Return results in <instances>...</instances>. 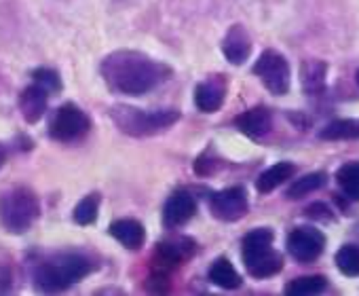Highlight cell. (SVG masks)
<instances>
[{
	"label": "cell",
	"instance_id": "20",
	"mask_svg": "<svg viewBox=\"0 0 359 296\" xmlns=\"http://www.w3.org/2000/svg\"><path fill=\"white\" fill-rule=\"evenodd\" d=\"M336 182L346 197L359 201V163H344L336 172Z\"/></svg>",
	"mask_w": 359,
	"mask_h": 296
},
{
	"label": "cell",
	"instance_id": "15",
	"mask_svg": "<svg viewBox=\"0 0 359 296\" xmlns=\"http://www.w3.org/2000/svg\"><path fill=\"white\" fill-rule=\"evenodd\" d=\"M110 235L123 243L127 250H140L144 245V239H146V231L144 227L137 222V220H131V218H123V220H114L110 224Z\"/></svg>",
	"mask_w": 359,
	"mask_h": 296
},
{
	"label": "cell",
	"instance_id": "1",
	"mask_svg": "<svg viewBox=\"0 0 359 296\" xmlns=\"http://www.w3.org/2000/svg\"><path fill=\"white\" fill-rule=\"evenodd\" d=\"M102 76L116 93L142 95L163 83L169 70L140 51H116L102 62Z\"/></svg>",
	"mask_w": 359,
	"mask_h": 296
},
{
	"label": "cell",
	"instance_id": "13",
	"mask_svg": "<svg viewBox=\"0 0 359 296\" xmlns=\"http://www.w3.org/2000/svg\"><path fill=\"white\" fill-rule=\"evenodd\" d=\"M235 125L239 131H243L250 137H262L271 131V112L264 106H256L235 119Z\"/></svg>",
	"mask_w": 359,
	"mask_h": 296
},
{
	"label": "cell",
	"instance_id": "23",
	"mask_svg": "<svg viewBox=\"0 0 359 296\" xmlns=\"http://www.w3.org/2000/svg\"><path fill=\"white\" fill-rule=\"evenodd\" d=\"M97 212H100V195L91 193L74 208V222H79L83 227L93 224L97 218Z\"/></svg>",
	"mask_w": 359,
	"mask_h": 296
},
{
	"label": "cell",
	"instance_id": "18",
	"mask_svg": "<svg viewBox=\"0 0 359 296\" xmlns=\"http://www.w3.org/2000/svg\"><path fill=\"white\" fill-rule=\"evenodd\" d=\"M321 140H355L359 137V121L355 119H342L325 125L319 133Z\"/></svg>",
	"mask_w": 359,
	"mask_h": 296
},
{
	"label": "cell",
	"instance_id": "24",
	"mask_svg": "<svg viewBox=\"0 0 359 296\" xmlns=\"http://www.w3.org/2000/svg\"><path fill=\"white\" fill-rule=\"evenodd\" d=\"M32 81L41 87H45L49 93H55L62 89V79L55 70H49V68H39L32 72Z\"/></svg>",
	"mask_w": 359,
	"mask_h": 296
},
{
	"label": "cell",
	"instance_id": "11",
	"mask_svg": "<svg viewBox=\"0 0 359 296\" xmlns=\"http://www.w3.org/2000/svg\"><path fill=\"white\" fill-rule=\"evenodd\" d=\"M222 51L231 64H243L250 58L252 41H250V34L245 32L243 26H233L229 30V34L222 41Z\"/></svg>",
	"mask_w": 359,
	"mask_h": 296
},
{
	"label": "cell",
	"instance_id": "22",
	"mask_svg": "<svg viewBox=\"0 0 359 296\" xmlns=\"http://www.w3.org/2000/svg\"><path fill=\"white\" fill-rule=\"evenodd\" d=\"M323 184H325V174H321V172L306 174V176H302L300 180H296V182L290 187L287 197H290V199H302V197L315 193L317 189H321Z\"/></svg>",
	"mask_w": 359,
	"mask_h": 296
},
{
	"label": "cell",
	"instance_id": "7",
	"mask_svg": "<svg viewBox=\"0 0 359 296\" xmlns=\"http://www.w3.org/2000/svg\"><path fill=\"white\" fill-rule=\"evenodd\" d=\"M89 116L79 106L66 104L55 110L49 125V133L57 142H74L89 131Z\"/></svg>",
	"mask_w": 359,
	"mask_h": 296
},
{
	"label": "cell",
	"instance_id": "14",
	"mask_svg": "<svg viewBox=\"0 0 359 296\" xmlns=\"http://www.w3.org/2000/svg\"><path fill=\"white\" fill-rule=\"evenodd\" d=\"M224 79L203 81L195 91V104L201 112H216L224 102Z\"/></svg>",
	"mask_w": 359,
	"mask_h": 296
},
{
	"label": "cell",
	"instance_id": "12",
	"mask_svg": "<svg viewBox=\"0 0 359 296\" xmlns=\"http://www.w3.org/2000/svg\"><path fill=\"white\" fill-rule=\"evenodd\" d=\"M47 100H49V91L41 85H30L28 89L22 91V97H20V108H22V114L28 123H36L41 121V116L45 114L47 110Z\"/></svg>",
	"mask_w": 359,
	"mask_h": 296
},
{
	"label": "cell",
	"instance_id": "27",
	"mask_svg": "<svg viewBox=\"0 0 359 296\" xmlns=\"http://www.w3.org/2000/svg\"><path fill=\"white\" fill-rule=\"evenodd\" d=\"M5 161H7V151H5V146L0 144V168H3Z\"/></svg>",
	"mask_w": 359,
	"mask_h": 296
},
{
	"label": "cell",
	"instance_id": "10",
	"mask_svg": "<svg viewBox=\"0 0 359 296\" xmlns=\"http://www.w3.org/2000/svg\"><path fill=\"white\" fill-rule=\"evenodd\" d=\"M197 212V201L191 193L177 191L173 193L165 208H163V222L167 227H182L184 222H189Z\"/></svg>",
	"mask_w": 359,
	"mask_h": 296
},
{
	"label": "cell",
	"instance_id": "19",
	"mask_svg": "<svg viewBox=\"0 0 359 296\" xmlns=\"http://www.w3.org/2000/svg\"><path fill=\"white\" fill-rule=\"evenodd\" d=\"M325 277L321 275H306V277H298L294 281H290L285 285V294L292 296H313L325 290Z\"/></svg>",
	"mask_w": 359,
	"mask_h": 296
},
{
	"label": "cell",
	"instance_id": "3",
	"mask_svg": "<svg viewBox=\"0 0 359 296\" xmlns=\"http://www.w3.org/2000/svg\"><path fill=\"white\" fill-rule=\"evenodd\" d=\"M243 262L252 277L264 279L281 271L283 260L273 250V231L254 229L243 239Z\"/></svg>",
	"mask_w": 359,
	"mask_h": 296
},
{
	"label": "cell",
	"instance_id": "17",
	"mask_svg": "<svg viewBox=\"0 0 359 296\" xmlns=\"http://www.w3.org/2000/svg\"><path fill=\"white\" fill-rule=\"evenodd\" d=\"M294 176V166L292 163H277L273 168H269L266 172L260 174L258 178V191L260 193H271L273 189L281 187L283 182H287Z\"/></svg>",
	"mask_w": 359,
	"mask_h": 296
},
{
	"label": "cell",
	"instance_id": "4",
	"mask_svg": "<svg viewBox=\"0 0 359 296\" xmlns=\"http://www.w3.org/2000/svg\"><path fill=\"white\" fill-rule=\"evenodd\" d=\"M41 214L39 197L30 189H13L0 197V222L11 233L28 231Z\"/></svg>",
	"mask_w": 359,
	"mask_h": 296
},
{
	"label": "cell",
	"instance_id": "16",
	"mask_svg": "<svg viewBox=\"0 0 359 296\" xmlns=\"http://www.w3.org/2000/svg\"><path fill=\"white\" fill-rule=\"evenodd\" d=\"M210 279L220 285V288H226V290H233V288H239L243 281H241V275L237 273V269L233 267L231 260L226 258H218L212 269H210Z\"/></svg>",
	"mask_w": 359,
	"mask_h": 296
},
{
	"label": "cell",
	"instance_id": "5",
	"mask_svg": "<svg viewBox=\"0 0 359 296\" xmlns=\"http://www.w3.org/2000/svg\"><path fill=\"white\" fill-rule=\"evenodd\" d=\"M112 121L116 127L129 135H150L161 129H167L180 119V112L175 110H154L146 112L133 106H114L110 110Z\"/></svg>",
	"mask_w": 359,
	"mask_h": 296
},
{
	"label": "cell",
	"instance_id": "28",
	"mask_svg": "<svg viewBox=\"0 0 359 296\" xmlns=\"http://www.w3.org/2000/svg\"><path fill=\"white\" fill-rule=\"evenodd\" d=\"M355 81H357V85H359V70H357V74H355Z\"/></svg>",
	"mask_w": 359,
	"mask_h": 296
},
{
	"label": "cell",
	"instance_id": "26",
	"mask_svg": "<svg viewBox=\"0 0 359 296\" xmlns=\"http://www.w3.org/2000/svg\"><path fill=\"white\" fill-rule=\"evenodd\" d=\"M11 281H13V277H11L9 267L7 264H0V292H7L11 288Z\"/></svg>",
	"mask_w": 359,
	"mask_h": 296
},
{
	"label": "cell",
	"instance_id": "9",
	"mask_svg": "<svg viewBox=\"0 0 359 296\" xmlns=\"http://www.w3.org/2000/svg\"><path fill=\"white\" fill-rule=\"evenodd\" d=\"M212 214L220 220L235 222L241 220L248 214V195L245 189L233 187L226 191H220L212 197Z\"/></svg>",
	"mask_w": 359,
	"mask_h": 296
},
{
	"label": "cell",
	"instance_id": "6",
	"mask_svg": "<svg viewBox=\"0 0 359 296\" xmlns=\"http://www.w3.org/2000/svg\"><path fill=\"white\" fill-rule=\"evenodd\" d=\"M254 74H258L260 81L264 83V87L275 95H283L290 89V66H287L285 58L273 49H266L258 58V62L254 66Z\"/></svg>",
	"mask_w": 359,
	"mask_h": 296
},
{
	"label": "cell",
	"instance_id": "25",
	"mask_svg": "<svg viewBox=\"0 0 359 296\" xmlns=\"http://www.w3.org/2000/svg\"><path fill=\"white\" fill-rule=\"evenodd\" d=\"M323 76H325V64H306L302 68V81H304V89L309 91H315L319 89L323 83Z\"/></svg>",
	"mask_w": 359,
	"mask_h": 296
},
{
	"label": "cell",
	"instance_id": "21",
	"mask_svg": "<svg viewBox=\"0 0 359 296\" xmlns=\"http://www.w3.org/2000/svg\"><path fill=\"white\" fill-rule=\"evenodd\" d=\"M336 267L346 277H359V245L346 243L336 254Z\"/></svg>",
	"mask_w": 359,
	"mask_h": 296
},
{
	"label": "cell",
	"instance_id": "2",
	"mask_svg": "<svg viewBox=\"0 0 359 296\" xmlns=\"http://www.w3.org/2000/svg\"><path fill=\"white\" fill-rule=\"evenodd\" d=\"M93 269L91 260L83 254H57L41 262L34 273V283L43 292H60L89 275Z\"/></svg>",
	"mask_w": 359,
	"mask_h": 296
},
{
	"label": "cell",
	"instance_id": "8",
	"mask_svg": "<svg viewBox=\"0 0 359 296\" xmlns=\"http://www.w3.org/2000/svg\"><path fill=\"white\" fill-rule=\"evenodd\" d=\"M323 233L313 227H298L287 237V250L300 262H313L323 252Z\"/></svg>",
	"mask_w": 359,
	"mask_h": 296
}]
</instances>
